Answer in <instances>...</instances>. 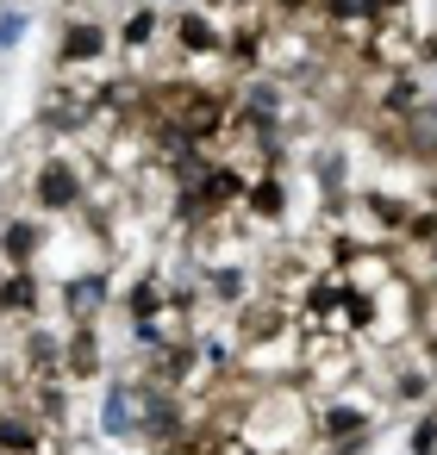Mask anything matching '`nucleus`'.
<instances>
[{
  "label": "nucleus",
  "instance_id": "f257e3e1",
  "mask_svg": "<svg viewBox=\"0 0 437 455\" xmlns=\"http://www.w3.org/2000/svg\"><path fill=\"white\" fill-rule=\"evenodd\" d=\"M94 181H101V163L88 144H45L26 169V206H38L45 219H76Z\"/></svg>",
  "mask_w": 437,
  "mask_h": 455
},
{
  "label": "nucleus",
  "instance_id": "f03ea898",
  "mask_svg": "<svg viewBox=\"0 0 437 455\" xmlns=\"http://www.w3.org/2000/svg\"><path fill=\"white\" fill-rule=\"evenodd\" d=\"M362 368H368V349H362L356 337L325 331V324H312V331H306V349H300V387H306L312 399H325V393L350 387Z\"/></svg>",
  "mask_w": 437,
  "mask_h": 455
},
{
  "label": "nucleus",
  "instance_id": "7ed1b4c3",
  "mask_svg": "<svg viewBox=\"0 0 437 455\" xmlns=\"http://www.w3.org/2000/svg\"><path fill=\"white\" fill-rule=\"evenodd\" d=\"M300 349H306V324L294 318V324H281V331H263V337L238 343L231 368H238L250 387H287V380H300Z\"/></svg>",
  "mask_w": 437,
  "mask_h": 455
},
{
  "label": "nucleus",
  "instance_id": "20e7f679",
  "mask_svg": "<svg viewBox=\"0 0 437 455\" xmlns=\"http://www.w3.org/2000/svg\"><path fill=\"white\" fill-rule=\"evenodd\" d=\"M362 63H375V69H406V76H412V69L425 63V38H418V26H412V13H381Z\"/></svg>",
  "mask_w": 437,
  "mask_h": 455
},
{
  "label": "nucleus",
  "instance_id": "39448f33",
  "mask_svg": "<svg viewBox=\"0 0 437 455\" xmlns=\"http://www.w3.org/2000/svg\"><path fill=\"white\" fill-rule=\"evenodd\" d=\"M169 44L175 57H206V51H225V0H200V7H175L169 13Z\"/></svg>",
  "mask_w": 437,
  "mask_h": 455
},
{
  "label": "nucleus",
  "instance_id": "423d86ee",
  "mask_svg": "<svg viewBox=\"0 0 437 455\" xmlns=\"http://www.w3.org/2000/svg\"><path fill=\"white\" fill-rule=\"evenodd\" d=\"M113 368H107V337H101V324H69V337H63V380L82 393V387H94V380H107Z\"/></svg>",
  "mask_w": 437,
  "mask_h": 455
},
{
  "label": "nucleus",
  "instance_id": "0eeeda50",
  "mask_svg": "<svg viewBox=\"0 0 437 455\" xmlns=\"http://www.w3.org/2000/svg\"><path fill=\"white\" fill-rule=\"evenodd\" d=\"M393 275H400V268H393V243H387V250H344V262H337V281H344L356 299H375Z\"/></svg>",
  "mask_w": 437,
  "mask_h": 455
},
{
  "label": "nucleus",
  "instance_id": "6e6552de",
  "mask_svg": "<svg viewBox=\"0 0 437 455\" xmlns=\"http://www.w3.org/2000/svg\"><path fill=\"white\" fill-rule=\"evenodd\" d=\"M406 455H437V399L418 411V424H412V436H406Z\"/></svg>",
  "mask_w": 437,
  "mask_h": 455
},
{
  "label": "nucleus",
  "instance_id": "1a4fd4ad",
  "mask_svg": "<svg viewBox=\"0 0 437 455\" xmlns=\"http://www.w3.org/2000/svg\"><path fill=\"white\" fill-rule=\"evenodd\" d=\"M412 337L437 355V287L431 293H418V318H412Z\"/></svg>",
  "mask_w": 437,
  "mask_h": 455
},
{
  "label": "nucleus",
  "instance_id": "9d476101",
  "mask_svg": "<svg viewBox=\"0 0 437 455\" xmlns=\"http://www.w3.org/2000/svg\"><path fill=\"white\" fill-rule=\"evenodd\" d=\"M13 405H20V374L0 362V411H13Z\"/></svg>",
  "mask_w": 437,
  "mask_h": 455
},
{
  "label": "nucleus",
  "instance_id": "9b49d317",
  "mask_svg": "<svg viewBox=\"0 0 437 455\" xmlns=\"http://www.w3.org/2000/svg\"><path fill=\"white\" fill-rule=\"evenodd\" d=\"M213 7H219V0H213Z\"/></svg>",
  "mask_w": 437,
  "mask_h": 455
}]
</instances>
